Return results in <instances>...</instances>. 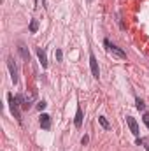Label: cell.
<instances>
[{
    "instance_id": "ba28073f",
    "label": "cell",
    "mask_w": 149,
    "mask_h": 151,
    "mask_svg": "<svg viewBox=\"0 0 149 151\" xmlns=\"http://www.w3.org/2000/svg\"><path fill=\"white\" fill-rule=\"evenodd\" d=\"M37 56H39V62H40V65L46 69V67H47V56H46V53H44L40 47H37Z\"/></svg>"
},
{
    "instance_id": "8992f818",
    "label": "cell",
    "mask_w": 149,
    "mask_h": 151,
    "mask_svg": "<svg viewBox=\"0 0 149 151\" xmlns=\"http://www.w3.org/2000/svg\"><path fill=\"white\" fill-rule=\"evenodd\" d=\"M39 123H40V127L44 128V130H49L51 128V116L46 113L40 114V119H39Z\"/></svg>"
},
{
    "instance_id": "5b68a950",
    "label": "cell",
    "mask_w": 149,
    "mask_h": 151,
    "mask_svg": "<svg viewBox=\"0 0 149 151\" xmlns=\"http://www.w3.org/2000/svg\"><path fill=\"white\" fill-rule=\"evenodd\" d=\"M126 123H128V127H130V130H132V134L135 135V137H139V125H137V121L132 118V116H126Z\"/></svg>"
},
{
    "instance_id": "277c9868",
    "label": "cell",
    "mask_w": 149,
    "mask_h": 151,
    "mask_svg": "<svg viewBox=\"0 0 149 151\" xmlns=\"http://www.w3.org/2000/svg\"><path fill=\"white\" fill-rule=\"evenodd\" d=\"M7 67H9V72H11V79H12V83L16 84L18 83V67H16V63H14V60L9 56L7 58Z\"/></svg>"
},
{
    "instance_id": "9c48e42d",
    "label": "cell",
    "mask_w": 149,
    "mask_h": 151,
    "mask_svg": "<svg viewBox=\"0 0 149 151\" xmlns=\"http://www.w3.org/2000/svg\"><path fill=\"white\" fill-rule=\"evenodd\" d=\"M18 49H19V55L23 56V60H25V62H28V60H30V53H28L27 46H25V44H19V47H18Z\"/></svg>"
},
{
    "instance_id": "2e32d148",
    "label": "cell",
    "mask_w": 149,
    "mask_h": 151,
    "mask_svg": "<svg viewBox=\"0 0 149 151\" xmlns=\"http://www.w3.org/2000/svg\"><path fill=\"white\" fill-rule=\"evenodd\" d=\"M88 141H90V139H88V135H84V137L81 139V142H82V144H88Z\"/></svg>"
},
{
    "instance_id": "9a60e30c",
    "label": "cell",
    "mask_w": 149,
    "mask_h": 151,
    "mask_svg": "<svg viewBox=\"0 0 149 151\" xmlns=\"http://www.w3.org/2000/svg\"><path fill=\"white\" fill-rule=\"evenodd\" d=\"M144 123H146V127L149 128V114H144Z\"/></svg>"
},
{
    "instance_id": "4fadbf2b",
    "label": "cell",
    "mask_w": 149,
    "mask_h": 151,
    "mask_svg": "<svg viewBox=\"0 0 149 151\" xmlns=\"http://www.w3.org/2000/svg\"><path fill=\"white\" fill-rule=\"evenodd\" d=\"M135 104H137V109H139V111H144V109H146V106H144V102H142L140 99H137Z\"/></svg>"
},
{
    "instance_id": "e0dca14e",
    "label": "cell",
    "mask_w": 149,
    "mask_h": 151,
    "mask_svg": "<svg viewBox=\"0 0 149 151\" xmlns=\"http://www.w3.org/2000/svg\"><path fill=\"white\" fill-rule=\"evenodd\" d=\"M146 150H148V151H149V144H148V146H146Z\"/></svg>"
},
{
    "instance_id": "7c38bea8",
    "label": "cell",
    "mask_w": 149,
    "mask_h": 151,
    "mask_svg": "<svg viewBox=\"0 0 149 151\" xmlns=\"http://www.w3.org/2000/svg\"><path fill=\"white\" fill-rule=\"evenodd\" d=\"M54 56H56V60H58V62H62V60H63V51H62V49H56Z\"/></svg>"
},
{
    "instance_id": "5bb4252c",
    "label": "cell",
    "mask_w": 149,
    "mask_h": 151,
    "mask_svg": "<svg viewBox=\"0 0 149 151\" xmlns=\"http://www.w3.org/2000/svg\"><path fill=\"white\" fill-rule=\"evenodd\" d=\"M46 106H47V104H46L44 100H40V102H37V109H39V111H44V109H46Z\"/></svg>"
},
{
    "instance_id": "7a4b0ae2",
    "label": "cell",
    "mask_w": 149,
    "mask_h": 151,
    "mask_svg": "<svg viewBox=\"0 0 149 151\" xmlns=\"http://www.w3.org/2000/svg\"><path fill=\"white\" fill-rule=\"evenodd\" d=\"M104 44H105V47L111 51L114 56H117V58H121V60H126V53H125L121 47H117L116 44H111V40H109V39H105V40H104Z\"/></svg>"
},
{
    "instance_id": "8fae6325",
    "label": "cell",
    "mask_w": 149,
    "mask_h": 151,
    "mask_svg": "<svg viewBox=\"0 0 149 151\" xmlns=\"http://www.w3.org/2000/svg\"><path fill=\"white\" fill-rule=\"evenodd\" d=\"M28 28H30V34H35V32L39 30V21H37V19H32Z\"/></svg>"
},
{
    "instance_id": "30bf717a",
    "label": "cell",
    "mask_w": 149,
    "mask_h": 151,
    "mask_svg": "<svg viewBox=\"0 0 149 151\" xmlns=\"http://www.w3.org/2000/svg\"><path fill=\"white\" fill-rule=\"evenodd\" d=\"M98 123L102 125L104 130H109V128H111V125H109V121L105 119V116H98Z\"/></svg>"
},
{
    "instance_id": "52a82bcc",
    "label": "cell",
    "mask_w": 149,
    "mask_h": 151,
    "mask_svg": "<svg viewBox=\"0 0 149 151\" xmlns=\"http://www.w3.org/2000/svg\"><path fill=\"white\" fill-rule=\"evenodd\" d=\"M74 125H75V128H81V125H82V109H81V106H77L75 118H74Z\"/></svg>"
},
{
    "instance_id": "6da1fadb",
    "label": "cell",
    "mask_w": 149,
    "mask_h": 151,
    "mask_svg": "<svg viewBox=\"0 0 149 151\" xmlns=\"http://www.w3.org/2000/svg\"><path fill=\"white\" fill-rule=\"evenodd\" d=\"M7 99H9V107H11V113L12 116L21 123V113H19V106L23 104V95H12V93H9L7 95Z\"/></svg>"
},
{
    "instance_id": "3957f363",
    "label": "cell",
    "mask_w": 149,
    "mask_h": 151,
    "mask_svg": "<svg viewBox=\"0 0 149 151\" xmlns=\"http://www.w3.org/2000/svg\"><path fill=\"white\" fill-rule=\"evenodd\" d=\"M90 67H91V74L95 79L100 77V69H98V62H97V56L93 53H90Z\"/></svg>"
}]
</instances>
